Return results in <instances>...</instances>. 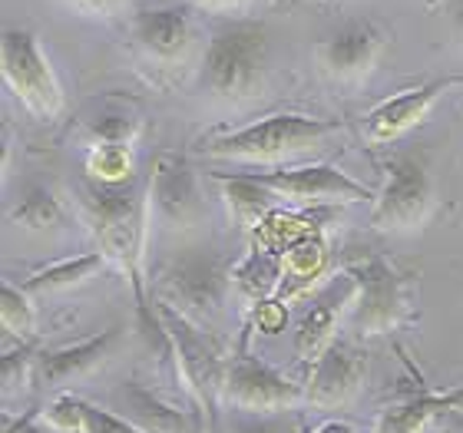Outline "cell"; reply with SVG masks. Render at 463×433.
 I'll use <instances>...</instances> for the list:
<instances>
[{
	"label": "cell",
	"mask_w": 463,
	"mask_h": 433,
	"mask_svg": "<svg viewBox=\"0 0 463 433\" xmlns=\"http://www.w3.org/2000/svg\"><path fill=\"white\" fill-rule=\"evenodd\" d=\"M77 215L90 225L97 249L109 259V265L123 271L133 288L136 311L143 331H159V315L146 301V245L153 229V205H149V179H129L123 185H103L83 179L73 189Z\"/></svg>",
	"instance_id": "cell-1"
},
{
	"label": "cell",
	"mask_w": 463,
	"mask_h": 433,
	"mask_svg": "<svg viewBox=\"0 0 463 433\" xmlns=\"http://www.w3.org/2000/svg\"><path fill=\"white\" fill-rule=\"evenodd\" d=\"M347 126L338 119H318L305 113H275L241 129L215 133L203 143L209 159L241 165H269V169H291V165L318 163L341 143Z\"/></svg>",
	"instance_id": "cell-2"
},
{
	"label": "cell",
	"mask_w": 463,
	"mask_h": 433,
	"mask_svg": "<svg viewBox=\"0 0 463 433\" xmlns=\"http://www.w3.org/2000/svg\"><path fill=\"white\" fill-rule=\"evenodd\" d=\"M269 77V30L255 20H225L213 30L199 63V87L215 107L255 103Z\"/></svg>",
	"instance_id": "cell-3"
},
{
	"label": "cell",
	"mask_w": 463,
	"mask_h": 433,
	"mask_svg": "<svg viewBox=\"0 0 463 433\" xmlns=\"http://www.w3.org/2000/svg\"><path fill=\"white\" fill-rule=\"evenodd\" d=\"M156 305L175 311L179 318L199 331H215L222 325L232 298V265L215 249H183L179 255L159 265L156 278H149Z\"/></svg>",
	"instance_id": "cell-4"
},
{
	"label": "cell",
	"mask_w": 463,
	"mask_h": 433,
	"mask_svg": "<svg viewBox=\"0 0 463 433\" xmlns=\"http://www.w3.org/2000/svg\"><path fill=\"white\" fill-rule=\"evenodd\" d=\"M129 53L146 77L173 83L193 67L199 47V27L185 7H149L129 14Z\"/></svg>",
	"instance_id": "cell-5"
},
{
	"label": "cell",
	"mask_w": 463,
	"mask_h": 433,
	"mask_svg": "<svg viewBox=\"0 0 463 433\" xmlns=\"http://www.w3.org/2000/svg\"><path fill=\"white\" fill-rule=\"evenodd\" d=\"M156 315H159L165 334H169V344H173L175 377L183 381V387L199 404L205 433H215V417H219V407H222V384L229 361L219 354V347L209 341L205 331L179 318L175 311L156 305Z\"/></svg>",
	"instance_id": "cell-6"
},
{
	"label": "cell",
	"mask_w": 463,
	"mask_h": 433,
	"mask_svg": "<svg viewBox=\"0 0 463 433\" xmlns=\"http://www.w3.org/2000/svg\"><path fill=\"white\" fill-rule=\"evenodd\" d=\"M351 271L357 275V301L347 315V327L354 331V337L387 334V331L414 321L417 305L411 275L397 271L381 255H371Z\"/></svg>",
	"instance_id": "cell-7"
},
{
	"label": "cell",
	"mask_w": 463,
	"mask_h": 433,
	"mask_svg": "<svg viewBox=\"0 0 463 433\" xmlns=\"http://www.w3.org/2000/svg\"><path fill=\"white\" fill-rule=\"evenodd\" d=\"M0 73L4 83L14 93L20 107L27 109L33 119H57L63 113V87L57 80V70L47 60L40 37L33 30H4L0 40Z\"/></svg>",
	"instance_id": "cell-8"
},
{
	"label": "cell",
	"mask_w": 463,
	"mask_h": 433,
	"mask_svg": "<svg viewBox=\"0 0 463 433\" xmlns=\"http://www.w3.org/2000/svg\"><path fill=\"white\" fill-rule=\"evenodd\" d=\"M437 189L424 155L401 153L387 163V183L371 205V229L387 235H411L434 215Z\"/></svg>",
	"instance_id": "cell-9"
},
{
	"label": "cell",
	"mask_w": 463,
	"mask_h": 433,
	"mask_svg": "<svg viewBox=\"0 0 463 433\" xmlns=\"http://www.w3.org/2000/svg\"><path fill=\"white\" fill-rule=\"evenodd\" d=\"M259 185H265L279 202L295 209H331V205H374L377 189L357 183L345 169L328 163L291 165V169H271V173H249Z\"/></svg>",
	"instance_id": "cell-10"
},
{
	"label": "cell",
	"mask_w": 463,
	"mask_h": 433,
	"mask_svg": "<svg viewBox=\"0 0 463 433\" xmlns=\"http://www.w3.org/2000/svg\"><path fill=\"white\" fill-rule=\"evenodd\" d=\"M222 404L245 410L255 417H271L281 410H295L305 404V387L288 381V377L259 361L241 347L239 354L229 357V371H225L222 384Z\"/></svg>",
	"instance_id": "cell-11"
},
{
	"label": "cell",
	"mask_w": 463,
	"mask_h": 433,
	"mask_svg": "<svg viewBox=\"0 0 463 433\" xmlns=\"http://www.w3.org/2000/svg\"><path fill=\"white\" fill-rule=\"evenodd\" d=\"M387 50V33L374 20H351L341 30L318 40L315 63L335 87H361L377 70Z\"/></svg>",
	"instance_id": "cell-12"
},
{
	"label": "cell",
	"mask_w": 463,
	"mask_h": 433,
	"mask_svg": "<svg viewBox=\"0 0 463 433\" xmlns=\"http://www.w3.org/2000/svg\"><path fill=\"white\" fill-rule=\"evenodd\" d=\"M123 344V327L113 325L99 334H90L77 344H60L50 351H40L33 367V384L47 394H67V387L83 384L99 367H107Z\"/></svg>",
	"instance_id": "cell-13"
},
{
	"label": "cell",
	"mask_w": 463,
	"mask_h": 433,
	"mask_svg": "<svg viewBox=\"0 0 463 433\" xmlns=\"http://www.w3.org/2000/svg\"><path fill=\"white\" fill-rule=\"evenodd\" d=\"M149 205L153 219L169 231H189L203 225L205 199L193 165L179 155H159L156 169L149 173Z\"/></svg>",
	"instance_id": "cell-14"
},
{
	"label": "cell",
	"mask_w": 463,
	"mask_h": 433,
	"mask_svg": "<svg viewBox=\"0 0 463 433\" xmlns=\"http://www.w3.org/2000/svg\"><path fill=\"white\" fill-rule=\"evenodd\" d=\"M357 301V275L354 271H341L328 278L315 295H311L308 311L301 315L298 331H295V354L301 361L315 364L331 344H335V331L351 315Z\"/></svg>",
	"instance_id": "cell-15"
},
{
	"label": "cell",
	"mask_w": 463,
	"mask_h": 433,
	"mask_svg": "<svg viewBox=\"0 0 463 433\" xmlns=\"http://www.w3.org/2000/svg\"><path fill=\"white\" fill-rule=\"evenodd\" d=\"M450 87H454L450 77H437V80H427V83H417V87L401 89L394 97L381 99V103L364 116V123H361L364 143H371V146L397 143L401 136H407L411 129H417V126L424 123L427 116H430V109L437 107V99L444 97Z\"/></svg>",
	"instance_id": "cell-16"
},
{
	"label": "cell",
	"mask_w": 463,
	"mask_h": 433,
	"mask_svg": "<svg viewBox=\"0 0 463 433\" xmlns=\"http://www.w3.org/2000/svg\"><path fill=\"white\" fill-rule=\"evenodd\" d=\"M367 377V354L361 347L335 341L325 354L311 364L305 381V404L318 410H341L361 394Z\"/></svg>",
	"instance_id": "cell-17"
},
{
	"label": "cell",
	"mask_w": 463,
	"mask_h": 433,
	"mask_svg": "<svg viewBox=\"0 0 463 433\" xmlns=\"http://www.w3.org/2000/svg\"><path fill=\"white\" fill-rule=\"evenodd\" d=\"M463 407V384L447 394H414L384 407L374 420V433H427L434 420Z\"/></svg>",
	"instance_id": "cell-18"
},
{
	"label": "cell",
	"mask_w": 463,
	"mask_h": 433,
	"mask_svg": "<svg viewBox=\"0 0 463 433\" xmlns=\"http://www.w3.org/2000/svg\"><path fill=\"white\" fill-rule=\"evenodd\" d=\"M321 275H328V241H325V231H315L281 251V288L275 298L285 305L308 295Z\"/></svg>",
	"instance_id": "cell-19"
},
{
	"label": "cell",
	"mask_w": 463,
	"mask_h": 433,
	"mask_svg": "<svg viewBox=\"0 0 463 433\" xmlns=\"http://www.w3.org/2000/svg\"><path fill=\"white\" fill-rule=\"evenodd\" d=\"M73 221H77V212L60 195L40 189V185L27 189L10 209V225H17L20 231H30V235H63L73 229Z\"/></svg>",
	"instance_id": "cell-20"
},
{
	"label": "cell",
	"mask_w": 463,
	"mask_h": 433,
	"mask_svg": "<svg viewBox=\"0 0 463 433\" xmlns=\"http://www.w3.org/2000/svg\"><path fill=\"white\" fill-rule=\"evenodd\" d=\"M116 414L126 417L143 433H189L183 410L163 404L143 384H123L116 391Z\"/></svg>",
	"instance_id": "cell-21"
},
{
	"label": "cell",
	"mask_w": 463,
	"mask_h": 433,
	"mask_svg": "<svg viewBox=\"0 0 463 433\" xmlns=\"http://www.w3.org/2000/svg\"><path fill=\"white\" fill-rule=\"evenodd\" d=\"M107 265H109V259L99 249L87 251V255H73V259L50 261V265L37 268L24 281V288H27V295H33V298H50V295L73 291V288H80V285H87V281L97 278Z\"/></svg>",
	"instance_id": "cell-22"
},
{
	"label": "cell",
	"mask_w": 463,
	"mask_h": 433,
	"mask_svg": "<svg viewBox=\"0 0 463 433\" xmlns=\"http://www.w3.org/2000/svg\"><path fill=\"white\" fill-rule=\"evenodd\" d=\"M215 183L222 189V199H225V205H229V212L239 229L255 231L261 221L275 212V202H279V199H275L265 185L255 183L249 173L215 175Z\"/></svg>",
	"instance_id": "cell-23"
},
{
	"label": "cell",
	"mask_w": 463,
	"mask_h": 433,
	"mask_svg": "<svg viewBox=\"0 0 463 433\" xmlns=\"http://www.w3.org/2000/svg\"><path fill=\"white\" fill-rule=\"evenodd\" d=\"M232 281L241 295H249L255 305L269 301L271 295H279L281 288V255L261 249L259 241L251 245V251L232 268Z\"/></svg>",
	"instance_id": "cell-24"
},
{
	"label": "cell",
	"mask_w": 463,
	"mask_h": 433,
	"mask_svg": "<svg viewBox=\"0 0 463 433\" xmlns=\"http://www.w3.org/2000/svg\"><path fill=\"white\" fill-rule=\"evenodd\" d=\"M143 133V116L126 107H107L87 119V136L93 146H133Z\"/></svg>",
	"instance_id": "cell-25"
},
{
	"label": "cell",
	"mask_w": 463,
	"mask_h": 433,
	"mask_svg": "<svg viewBox=\"0 0 463 433\" xmlns=\"http://www.w3.org/2000/svg\"><path fill=\"white\" fill-rule=\"evenodd\" d=\"M0 325L7 334H14L20 344H30L37 337V308H33V295H27L24 285H10L4 281L0 288Z\"/></svg>",
	"instance_id": "cell-26"
},
{
	"label": "cell",
	"mask_w": 463,
	"mask_h": 433,
	"mask_svg": "<svg viewBox=\"0 0 463 433\" xmlns=\"http://www.w3.org/2000/svg\"><path fill=\"white\" fill-rule=\"evenodd\" d=\"M87 175L103 185L129 183L133 179V146H93L87 155Z\"/></svg>",
	"instance_id": "cell-27"
},
{
	"label": "cell",
	"mask_w": 463,
	"mask_h": 433,
	"mask_svg": "<svg viewBox=\"0 0 463 433\" xmlns=\"http://www.w3.org/2000/svg\"><path fill=\"white\" fill-rule=\"evenodd\" d=\"M33 367H37V357H33L30 344H17L14 351H4V361H0L4 397L24 394L27 384H33Z\"/></svg>",
	"instance_id": "cell-28"
},
{
	"label": "cell",
	"mask_w": 463,
	"mask_h": 433,
	"mask_svg": "<svg viewBox=\"0 0 463 433\" xmlns=\"http://www.w3.org/2000/svg\"><path fill=\"white\" fill-rule=\"evenodd\" d=\"M40 420L53 433H83V397L57 394L40 410Z\"/></svg>",
	"instance_id": "cell-29"
},
{
	"label": "cell",
	"mask_w": 463,
	"mask_h": 433,
	"mask_svg": "<svg viewBox=\"0 0 463 433\" xmlns=\"http://www.w3.org/2000/svg\"><path fill=\"white\" fill-rule=\"evenodd\" d=\"M83 433H143L126 417H119L109 407H99L93 400H83Z\"/></svg>",
	"instance_id": "cell-30"
},
{
	"label": "cell",
	"mask_w": 463,
	"mask_h": 433,
	"mask_svg": "<svg viewBox=\"0 0 463 433\" xmlns=\"http://www.w3.org/2000/svg\"><path fill=\"white\" fill-rule=\"evenodd\" d=\"M255 325H259V331H265V334H279L281 327H285V305H281L279 298L259 301V305H255Z\"/></svg>",
	"instance_id": "cell-31"
},
{
	"label": "cell",
	"mask_w": 463,
	"mask_h": 433,
	"mask_svg": "<svg viewBox=\"0 0 463 433\" xmlns=\"http://www.w3.org/2000/svg\"><path fill=\"white\" fill-rule=\"evenodd\" d=\"M70 7L80 10V14H87V17H116L119 10H126L129 0H67Z\"/></svg>",
	"instance_id": "cell-32"
},
{
	"label": "cell",
	"mask_w": 463,
	"mask_h": 433,
	"mask_svg": "<svg viewBox=\"0 0 463 433\" xmlns=\"http://www.w3.org/2000/svg\"><path fill=\"white\" fill-rule=\"evenodd\" d=\"M4 433H53V430L40 420V407H33L24 417H17V420L4 417Z\"/></svg>",
	"instance_id": "cell-33"
},
{
	"label": "cell",
	"mask_w": 463,
	"mask_h": 433,
	"mask_svg": "<svg viewBox=\"0 0 463 433\" xmlns=\"http://www.w3.org/2000/svg\"><path fill=\"white\" fill-rule=\"evenodd\" d=\"M232 433H291V427L265 417V420H241V424L232 427Z\"/></svg>",
	"instance_id": "cell-34"
},
{
	"label": "cell",
	"mask_w": 463,
	"mask_h": 433,
	"mask_svg": "<svg viewBox=\"0 0 463 433\" xmlns=\"http://www.w3.org/2000/svg\"><path fill=\"white\" fill-rule=\"evenodd\" d=\"M199 10H213V14H229V10L249 7V0H189Z\"/></svg>",
	"instance_id": "cell-35"
},
{
	"label": "cell",
	"mask_w": 463,
	"mask_h": 433,
	"mask_svg": "<svg viewBox=\"0 0 463 433\" xmlns=\"http://www.w3.org/2000/svg\"><path fill=\"white\" fill-rule=\"evenodd\" d=\"M447 20H450V33L463 47V0H450L447 4Z\"/></svg>",
	"instance_id": "cell-36"
},
{
	"label": "cell",
	"mask_w": 463,
	"mask_h": 433,
	"mask_svg": "<svg viewBox=\"0 0 463 433\" xmlns=\"http://www.w3.org/2000/svg\"><path fill=\"white\" fill-rule=\"evenodd\" d=\"M311 433H361V430H357L354 424H347V420H338V417H335V420H321Z\"/></svg>",
	"instance_id": "cell-37"
},
{
	"label": "cell",
	"mask_w": 463,
	"mask_h": 433,
	"mask_svg": "<svg viewBox=\"0 0 463 433\" xmlns=\"http://www.w3.org/2000/svg\"><path fill=\"white\" fill-rule=\"evenodd\" d=\"M450 80H454V87H463V73H450Z\"/></svg>",
	"instance_id": "cell-38"
},
{
	"label": "cell",
	"mask_w": 463,
	"mask_h": 433,
	"mask_svg": "<svg viewBox=\"0 0 463 433\" xmlns=\"http://www.w3.org/2000/svg\"><path fill=\"white\" fill-rule=\"evenodd\" d=\"M430 4H437V0H430Z\"/></svg>",
	"instance_id": "cell-39"
}]
</instances>
